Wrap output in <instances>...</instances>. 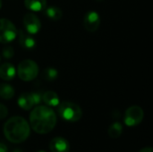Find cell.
Listing matches in <instances>:
<instances>
[{
	"instance_id": "obj_1",
	"label": "cell",
	"mask_w": 153,
	"mask_h": 152,
	"mask_svg": "<svg viewBox=\"0 0 153 152\" xmlns=\"http://www.w3.org/2000/svg\"><path fill=\"white\" fill-rule=\"evenodd\" d=\"M30 124L37 133L46 134L55 128L56 116L50 108L47 106H38L30 112Z\"/></svg>"
},
{
	"instance_id": "obj_2",
	"label": "cell",
	"mask_w": 153,
	"mask_h": 152,
	"mask_svg": "<svg viewBox=\"0 0 153 152\" xmlns=\"http://www.w3.org/2000/svg\"><path fill=\"white\" fill-rule=\"evenodd\" d=\"M5 138L13 143H22L30 135V125L21 116H13L4 125Z\"/></svg>"
},
{
	"instance_id": "obj_3",
	"label": "cell",
	"mask_w": 153,
	"mask_h": 152,
	"mask_svg": "<svg viewBox=\"0 0 153 152\" xmlns=\"http://www.w3.org/2000/svg\"><path fill=\"white\" fill-rule=\"evenodd\" d=\"M58 105V114L64 120L68 122H77L81 119L82 111L77 104L70 101H64Z\"/></svg>"
},
{
	"instance_id": "obj_4",
	"label": "cell",
	"mask_w": 153,
	"mask_h": 152,
	"mask_svg": "<svg viewBox=\"0 0 153 152\" xmlns=\"http://www.w3.org/2000/svg\"><path fill=\"white\" fill-rule=\"evenodd\" d=\"M17 73L22 81L24 82L32 81L37 77L39 73L38 65L30 59L22 60L18 65Z\"/></svg>"
},
{
	"instance_id": "obj_5",
	"label": "cell",
	"mask_w": 153,
	"mask_h": 152,
	"mask_svg": "<svg viewBox=\"0 0 153 152\" xmlns=\"http://www.w3.org/2000/svg\"><path fill=\"white\" fill-rule=\"evenodd\" d=\"M17 37V29L8 19H0V43L8 44Z\"/></svg>"
},
{
	"instance_id": "obj_6",
	"label": "cell",
	"mask_w": 153,
	"mask_h": 152,
	"mask_svg": "<svg viewBox=\"0 0 153 152\" xmlns=\"http://www.w3.org/2000/svg\"><path fill=\"white\" fill-rule=\"evenodd\" d=\"M143 110L138 106H132L128 108L125 113V124L127 126H135L139 125L143 119Z\"/></svg>"
},
{
	"instance_id": "obj_7",
	"label": "cell",
	"mask_w": 153,
	"mask_h": 152,
	"mask_svg": "<svg viewBox=\"0 0 153 152\" xmlns=\"http://www.w3.org/2000/svg\"><path fill=\"white\" fill-rule=\"evenodd\" d=\"M23 25L26 29V31L31 35L37 34L40 30V28H41L40 20L36 14L32 13H28L24 15Z\"/></svg>"
},
{
	"instance_id": "obj_8",
	"label": "cell",
	"mask_w": 153,
	"mask_h": 152,
	"mask_svg": "<svg viewBox=\"0 0 153 152\" xmlns=\"http://www.w3.org/2000/svg\"><path fill=\"white\" fill-rule=\"evenodd\" d=\"M83 25L88 31H96L100 25V17L99 13L95 11L88 12L83 18Z\"/></svg>"
},
{
	"instance_id": "obj_9",
	"label": "cell",
	"mask_w": 153,
	"mask_h": 152,
	"mask_svg": "<svg viewBox=\"0 0 153 152\" xmlns=\"http://www.w3.org/2000/svg\"><path fill=\"white\" fill-rule=\"evenodd\" d=\"M17 37H18V41L22 48L26 50H31L35 47L36 40L32 37V35L28 33L27 31L25 32L22 30H17Z\"/></svg>"
},
{
	"instance_id": "obj_10",
	"label": "cell",
	"mask_w": 153,
	"mask_h": 152,
	"mask_svg": "<svg viewBox=\"0 0 153 152\" xmlns=\"http://www.w3.org/2000/svg\"><path fill=\"white\" fill-rule=\"evenodd\" d=\"M51 152H69L70 146L68 142L61 137H56L51 140L49 143Z\"/></svg>"
},
{
	"instance_id": "obj_11",
	"label": "cell",
	"mask_w": 153,
	"mask_h": 152,
	"mask_svg": "<svg viewBox=\"0 0 153 152\" xmlns=\"http://www.w3.org/2000/svg\"><path fill=\"white\" fill-rule=\"evenodd\" d=\"M16 74L15 67L10 63H4L0 65V78L4 81H11Z\"/></svg>"
},
{
	"instance_id": "obj_12",
	"label": "cell",
	"mask_w": 153,
	"mask_h": 152,
	"mask_svg": "<svg viewBox=\"0 0 153 152\" xmlns=\"http://www.w3.org/2000/svg\"><path fill=\"white\" fill-rule=\"evenodd\" d=\"M17 102L19 107L24 110H30L32 107L35 106L31 93H22L19 97Z\"/></svg>"
},
{
	"instance_id": "obj_13",
	"label": "cell",
	"mask_w": 153,
	"mask_h": 152,
	"mask_svg": "<svg viewBox=\"0 0 153 152\" xmlns=\"http://www.w3.org/2000/svg\"><path fill=\"white\" fill-rule=\"evenodd\" d=\"M24 4L32 12H40L46 8L47 0H24Z\"/></svg>"
},
{
	"instance_id": "obj_14",
	"label": "cell",
	"mask_w": 153,
	"mask_h": 152,
	"mask_svg": "<svg viewBox=\"0 0 153 152\" xmlns=\"http://www.w3.org/2000/svg\"><path fill=\"white\" fill-rule=\"evenodd\" d=\"M42 100L49 107H56L60 103L58 95L52 90L46 91L42 96Z\"/></svg>"
},
{
	"instance_id": "obj_15",
	"label": "cell",
	"mask_w": 153,
	"mask_h": 152,
	"mask_svg": "<svg viewBox=\"0 0 153 152\" xmlns=\"http://www.w3.org/2000/svg\"><path fill=\"white\" fill-rule=\"evenodd\" d=\"M45 14L47 15L48 18L53 21H57L62 18L63 16V12L62 10L57 7V6H49L46 7L45 9Z\"/></svg>"
},
{
	"instance_id": "obj_16",
	"label": "cell",
	"mask_w": 153,
	"mask_h": 152,
	"mask_svg": "<svg viewBox=\"0 0 153 152\" xmlns=\"http://www.w3.org/2000/svg\"><path fill=\"white\" fill-rule=\"evenodd\" d=\"M14 96L13 88L7 83H0V98L3 99H10Z\"/></svg>"
},
{
	"instance_id": "obj_17",
	"label": "cell",
	"mask_w": 153,
	"mask_h": 152,
	"mask_svg": "<svg viewBox=\"0 0 153 152\" xmlns=\"http://www.w3.org/2000/svg\"><path fill=\"white\" fill-rule=\"evenodd\" d=\"M122 132H123V126H122V125L120 123H118V122H116V123H114L108 128V136L110 138L117 139V138H118L122 134Z\"/></svg>"
},
{
	"instance_id": "obj_18",
	"label": "cell",
	"mask_w": 153,
	"mask_h": 152,
	"mask_svg": "<svg viewBox=\"0 0 153 152\" xmlns=\"http://www.w3.org/2000/svg\"><path fill=\"white\" fill-rule=\"evenodd\" d=\"M42 78L48 82H53L57 78V71L55 68L48 67L43 71Z\"/></svg>"
},
{
	"instance_id": "obj_19",
	"label": "cell",
	"mask_w": 153,
	"mask_h": 152,
	"mask_svg": "<svg viewBox=\"0 0 153 152\" xmlns=\"http://www.w3.org/2000/svg\"><path fill=\"white\" fill-rule=\"evenodd\" d=\"M14 55V50L11 46H5L2 49V56L4 59H11Z\"/></svg>"
},
{
	"instance_id": "obj_20",
	"label": "cell",
	"mask_w": 153,
	"mask_h": 152,
	"mask_svg": "<svg viewBox=\"0 0 153 152\" xmlns=\"http://www.w3.org/2000/svg\"><path fill=\"white\" fill-rule=\"evenodd\" d=\"M8 114V110L6 108L5 106H4L3 104H0V119H4L7 116Z\"/></svg>"
},
{
	"instance_id": "obj_21",
	"label": "cell",
	"mask_w": 153,
	"mask_h": 152,
	"mask_svg": "<svg viewBox=\"0 0 153 152\" xmlns=\"http://www.w3.org/2000/svg\"><path fill=\"white\" fill-rule=\"evenodd\" d=\"M0 152H8L6 145H4V143H1V142H0Z\"/></svg>"
},
{
	"instance_id": "obj_22",
	"label": "cell",
	"mask_w": 153,
	"mask_h": 152,
	"mask_svg": "<svg viewBox=\"0 0 153 152\" xmlns=\"http://www.w3.org/2000/svg\"><path fill=\"white\" fill-rule=\"evenodd\" d=\"M140 152H153L152 148V147H146V148H143L142 149Z\"/></svg>"
},
{
	"instance_id": "obj_23",
	"label": "cell",
	"mask_w": 153,
	"mask_h": 152,
	"mask_svg": "<svg viewBox=\"0 0 153 152\" xmlns=\"http://www.w3.org/2000/svg\"><path fill=\"white\" fill-rule=\"evenodd\" d=\"M13 152H22V151L21 150H18V149H17V150H14Z\"/></svg>"
},
{
	"instance_id": "obj_24",
	"label": "cell",
	"mask_w": 153,
	"mask_h": 152,
	"mask_svg": "<svg viewBox=\"0 0 153 152\" xmlns=\"http://www.w3.org/2000/svg\"><path fill=\"white\" fill-rule=\"evenodd\" d=\"M1 7H2V0H0V9H1Z\"/></svg>"
},
{
	"instance_id": "obj_25",
	"label": "cell",
	"mask_w": 153,
	"mask_h": 152,
	"mask_svg": "<svg viewBox=\"0 0 153 152\" xmlns=\"http://www.w3.org/2000/svg\"><path fill=\"white\" fill-rule=\"evenodd\" d=\"M98 1H102V0H98Z\"/></svg>"
},
{
	"instance_id": "obj_26",
	"label": "cell",
	"mask_w": 153,
	"mask_h": 152,
	"mask_svg": "<svg viewBox=\"0 0 153 152\" xmlns=\"http://www.w3.org/2000/svg\"><path fill=\"white\" fill-rule=\"evenodd\" d=\"M39 152H45V151H39Z\"/></svg>"
}]
</instances>
